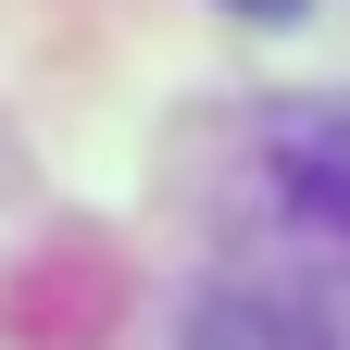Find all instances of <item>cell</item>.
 I'll list each match as a JSON object with an SVG mask.
<instances>
[{"mask_svg": "<svg viewBox=\"0 0 350 350\" xmlns=\"http://www.w3.org/2000/svg\"><path fill=\"white\" fill-rule=\"evenodd\" d=\"M238 13H288V0H238Z\"/></svg>", "mask_w": 350, "mask_h": 350, "instance_id": "obj_3", "label": "cell"}, {"mask_svg": "<svg viewBox=\"0 0 350 350\" xmlns=\"http://www.w3.org/2000/svg\"><path fill=\"white\" fill-rule=\"evenodd\" d=\"M188 350H338V338H325V313H300L275 288H226V300H200Z\"/></svg>", "mask_w": 350, "mask_h": 350, "instance_id": "obj_2", "label": "cell"}, {"mask_svg": "<svg viewBox=\"0 0 350 350\" xmlns=\"http://www.w3.org/2000/svg\"><path fill=\"white\" fill-rule=\"evenodd\" d=\"M262 175H275V200H288L313 238L350 250V88H325V100H275V113H262Z\"/></svg>", "mask_w": 350, "mask_h": 350, "instance_id": "obj_1", "label": "cell"}]
</instances>
